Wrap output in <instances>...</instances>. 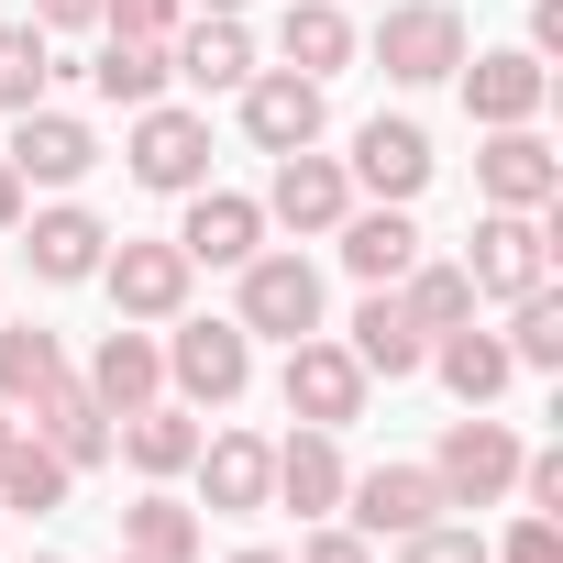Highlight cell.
Masks as SVG:
<instances>
[{
    "mask_svg": "<svg viewBox=\"0 0 563 563\" xmlns=\"http://www.w3.org/2000/svg\"><path fill=\"white\" fill-rule=\"evenodd\" d=\"M166 376H177L188 409H232V398L254 387V332H243V321H188V310H177V332H166Z\"/></svg>",
    "mask_w": 563,
    "mask_h": 563,
    "instance_id": "1",
    "label": "cell"
},
{
    "mask_svg": "<svg viewBox=\"0 0 563 563\" xmlns=\"http://www.w3.org/2000/svg\"><path fill=\"white\" fill-rule=\"evenodd\" d=\"M431 486H442V508H497L519 486V431L486 420V409H464L442 431V453H431Z\"/></svg>",
    "mask_w": 563,
    "mask_h": 563,
    "instance_id": "2",
    "label": "cell"
},
{
    "mask_svg": "<svg viewBox=\"0 0 563 563\" xmlns=\"http://www.w3.org/2000/svg\"><path fill=\"white\" fill-rule=\"evenodd\" d=\"M232 276H243V299H232L243 332H265V343L321 332V265H310V254H243Z\"/></svg>",
    "mask_w": 563,
    "mask_h": 563,
    "instance_id": "3",
    "label": "cell"
},
{
    "mask_svg": "<svg viewBox=\"0 0 563 563\" xmlns=\"http://www.w3.org/2000/svg\"><path fill=\"white\" fill-rule=\"evenodd\" d=\"M365 365L332 343V332H299L288 343V376H276V398H288V420H310V431H343V420H365Z\"/></svg>",
    "mask_w": 563,
    "mask_h": 563,
    "instance_id": "4",
    "label": "cell"
},
{
    "mask_svg": "<svg viewBox=\"0 0 563 563\" xmlns=\"http://www.w3.org/2000/svg\"><path fill=\"white\" fill-rule=\"evenodd\" d=\"M122 166H133V188L188 199V188H210V122H199V111H177V100H144V111H133Z\"/></svg>",
    "mask_w": 563,
    "mask_h": 563,
    "instance_id": "5",
    "label": "cell"
},
{
    "mask_svg": "<svg viewBox=\"0 0 563 563\" xmlns=\"http://www.w3.org/2000/svg\"><path fill=\"white\" fill-rule=\"evenodd\" d=\"M464 276H475V299H530V288H552V221H541V210H486Z\"/></svg>",
    "mask_w": 563,
    "mask_h": 563,
    "instance_id": "6",
    "label": "cell"
},
{
    "mask_svg": "<svg viewBox=\"0 0 563 563\" xmlns=\"http://www.w3.org/2000/svg\"><path fill=\"white\" fill-rule=\"evenodd\" d=\"M376 67L398 89H431L464 67V12L453 0H387V23H376Z\"/></svg>",
    "mask_w": 563,
    "mask_h": 563,
    "instance_id": "7",
    "label": "cell"
},
{
    "mask_svg": "<svg viewBox=\"0 0 563 563\" xmlns=\"http://www.w3.org/2000/svg\"><path fill=\"white\" fill-rule=\"evenodd\" d=\"M475 188H486V210H552L563 199V155L530 122H497L486 155H475Z\"/></svg>",
    "mask_w": 563,
    "mask_h": 563,
    "instance_id": "8",
    "label": "cell"
},
{
    "mask_svg": "<svg viewBox=\"0 0 563 563\" xmlns=\"http://www.w3.org/2000/svg\"><path fill=\"white\" fill-rule=\"evenodd\" d=\"M199 508L210 519H254L265 497H276V442H254V431H199Z\"/></svg>",
    "mask_w": 563,
    "mask_h": 563,
    "instance_id": "9",
    "label": "cell"
},
{
    "mask_svg": "<svg viewBox=\"0 0 563 563\" xmlns=\"http://www.w3.org/2000/svg\"><path fill=\"white\" fill-rule=\"evenodd\" d=\"M420 519H442L431 464H376V475H343V530H365V541H409Z\"/></svg>",
    "mask_w": 563,
    "mask_h": 563,
    "instance_id": "10",
    "label": "cell"
},
{
    "mask_svg": "<svg viewBox=\"0 0 563 563\" xmlns=\"http://www.w3.org/2000/svg\"><path fill=\"white\" fill-rule=\"evenodd\" d=\"M188 276H199V265H188L177 243H111V254H100V288H111L122 321H177V310H188Z\"/></svg>",
    "mask_w": 563,
    "mask_h": 563,
    "instance_id": "11",
    "label": "cell"
},
{
    "mask_svg": "<svg viewBox=\"0 0 563 563\" xmlns=\"http://www.w3.org/2000/svg\"><path fill=\"white\" fill-rule=\"evenodd\" d=\"M254 210H265V221H288V232H343V210H354V177H343V155L299 144V155H276V188H265Z\"/></svg>",
    "mask_w": 563,
    "mask_h": 563,
    "instance_id": "12",
    "label": "cell"
},
{
    "mask_svg": "<svg viewBox=\"0 0 563 563\" xmlns=\"http://www.w3.org/2000/svg\"><path fill=\"white\" fill-rule=\"evenodd\" d=\"M232 100H243V133H254L265 155H299V144H321V78H299V67H254Z\"/></svg>",
    "mask_w": 563,
    "mask_h": 563,
    "instance_id": "13",
    "label": "cell"
},
{
    "mask_svg": "<svg viewBox=\"0 0 563 563\" xmlns=\"http://www.w3.org/2000/svg\"><path fill=\"white\" fill-rule=\"evenodd\" d=\"M100 166V133L78 111H12V177L23 188H78Z\"/></svg>",
    "mask_w": 563,
    "mask_h": 563,
    "instance_id": "14",
    "label": "cell"
},
{
    "mask_svg": "<svg viewBox=\"0 0 563 563\" xmlns=\"http://www.w3.org/2000/svg\"><path fill=\"white\" fill-rule=\"evenodd\" d=\"M23 254H34L45 288H78V276H100V254H111V221H100V210H78V199L23 210Z\"/></svg>",
    "mask_w": 563,
    "mask_h": 563,
    "instance_id": "15",
    "label": "cell"
},
{
    "mask_svg": "<svg viewBox=\"0 0 563 563\" xmlns=\"http://www.w3.org/2000/svg\"><path fill=\"white\" fill-rule=\"evenodd\" d=\"M343 475H354V464H343V431H310V420H299L288 442H276V497H265V508L332 519V508H343Z\"/></svg>",
    "mask_w": 563,
    "mask_h": 563,
    "instance_id": "16",
    "label": "cell"
},
{
    "mask_svg": "<svg viewBox=\"0 0 563 563\" xmlns=\"http://www.w3.org/2000/svg\"><path fill=\"white\" fill-rule=\"evenodd\" d=\"M166 78H188V89H243V78H254V34H243V12H199V23H177V34H166Z\"/></svg>",
    "mask_w": 563,
    "mask_h": 563,
    "instance_id": "17",
    "label": "cell"
},
{
    "mask_svg": "<svg viewBox=\"0 0 563 563\" xmlns=\"http://www.w3.org/2000/svg\"><path fill=\"white\" fill-rule=\"evenodd\" d=\"M464 78V111L497 133V122H541V89H552V67L530 56V45H508V56H464L453 67Z\"/></svg>",
    "mask_w": 563,
    "mask_h": 563,
    "instance_id": "18",
    "label": "cell"
},
{
    "mask_svg": "<svg viewBox=\"0 0 563 563\" xmlns=\"http://www.w3.org/2000/svg\"><path fill=\"white\" fill-rule=\"evenodd\" d=\"M431 166H442V155H431V133L376 111V122L354 133V166H343V177H354V188H376V199H420V188H431Z\"/></svg>",
    "mask_w": 563,
    "mask_h": 563,
    "instance_id": "19",
    "label": "cell"
},
{
    "mask_svg": "<svg viewBox=\"0 0 563 563\" xmlns=\"http://www.w3.org/2000/svg\"><path fill=\"white\" fill-rule=\"evenodd\" d=\"M177 254H188V265H243V254H265V210H254L243 188H188Z\"/></svg>",
    "mask_w": 563,
    "mask_h": 563,
    "instance_id": "20",
    "label": "cell"
},
{
    "mask_svg": "<svg viewBox=\"0 0 563 563\" xmlns=\"http://www.w3.org/2000/svg\"><path fill=\"white\" fill-rule=\"evenodd\" d=\"M34 442H45L67 475H89V464L111 453V409L89 398V376H56V387L34 398Z\"/></svg>",
    "mask_w": 563,
    "mask_h": 563,
    "instance_id": "21",
    "label": "cell"
},
{
    "mask_svg": "<svg viewBox=\"0 0 563 563\" xmlns=\"http://www.w3.org/2000/svg\"><path fill=\"white\" fill-rule=\"evenodd\" d=\"M343 354H354L365 376H387V387H398V376H420V365H431V332L398 310V288H365V310H354V343H343Z\"/></svg>",
    "mask_w": 563,
    "mask_h": 563,
    "instance_id": "22",
    "label": "cell"
},
{
    "mask_svg": "<svg viewBox=\"0 0 563 563\" xmlns=\"http://www.w3.org/2000/svg\"><path fill=\"white\" fill-rule=\"evenodd\" d=\"M166 387V343L144 332V321H122V332H100V354H89V398L122 420V409H144Z\"/></svg>",
    "mask_w": 563,
    "mask_h": 563,
    "instance_id": "23",
    "label": "cell"
},
{
    "mask_svg": "<svg viewBox=\"0 0 563 563\" xmlns=\"http://www.w3.org/2000/svg\"><path fill=\"white\" fill-rule=\"evenodd\" d=\"M111 442H122V464H133V475H155V486L199 464V420H188L177 398H144V409H122V420H111Z\"/></svg>",
    "mask_w": 563,
    "mask_h": 563,
    "instance_id": "24",
    "label": "cell"
},
{
    "mask_svg": "<svg viewBox=\"0 0 563 563\" xmlns=\"http://www.w3.org/2000/svg\"><path fill=\"white\" fill-rule=\"evenodd\" d=\"M343 265L365 276V288H398V276L420 265V232H409V210H398V199H376V210H343Z\"/></svg>",
    "mask_w": 563,
    "mask_h": 563,
    "instance_id": "25",
    "label": "cell"
},
{
    "mask_svg": "<svg viewBox=\"0 0 563 563\" xmlns=\"http://www.w3.org/2000/svg\"><path fill=\"white\" fill-rule=\"evenodd\" d=\"M276 56H288L299 78L354 67V23H343V0H288V12H276Z\"/></svg>",
    "mask_w": 563,
    "mask_h": 563,
    "instance_id": "26",
    "label": "cell"
},
{
    "mask_svg": "<svg viewBox=\"0 0 563 563\" xmlns=\"http://www.w3.org/2000/svg\"><path fill=\"white\" fill-rule=\"evenodd\" d=\"M431 365H442V387L464 398V409H486L519 365H508V343L497 332H475V321H453V332H431Z\"/></svg>",
    "mask_w": 563,
    "mask_h": 563,
    "instance_id": "27",
    "label": "cell"
},
{
    "mask_svg": "<svg viewBox=\"0 0 563 563\" xmlns=\"http://www.w3.org/2000/svg\"><path fill=\"white\" fill-rule=\"evenodd\" d=\"M56 376H67V343L45 321H0V409H34Z\"/></svg>",
    "mask_w": 563,
    "mask_h": 563,
    "instance_id": "28",
    "label": "cell"
},
{
    "mask_svg": "<svg viewBox=\"0 0 563 563\" xmlns=\"http://www.w3.org/2000/svg\"><path fill=\"white\" fill-rule=\"evenodd\" d=\"M89 89H100L111 111H144V100H166V45H144V34H111V45H100V67H89Z\"/></svg>",
    "mask_w": 563,
    "mask_h": 563,
    "instance_id": "29",
    "label": "cell"
},
{
    "mask_svg": "<svg viewBox=\"0 0 563 563\" xmlns=\"http://www.w3.org/2000/svg\"><path fill=\"white\" fill-rule=\"evenodd\" d=\"M122 552H133V563H199V508L133 497V508H122Z\"/></svg>",
    "mask_w": 563,
    "mask_h": 563,
    "instance_id": "30",
    "label": "cell"
},
{
    "mask_svg": "<svg viewBox=\"0 0 563 563\" xmlns=\"http://www.w3.org/2000/svg\"><path fill=\"white\" fill-rule=\"evenodd\" d=\"M45 78H56L45 23H0V111H45Z\"/></svg>",
    "mask_w": 563,
    "mask_h": 563,
    "instance_id": "31",
    "label": "cell"
},
{
    "mask_svg": "<svg viewBox=\"0 0 563 563\" xmlns=\"http://www.w3.org/2000/svg\"><path fill=\"white\" fill-rule=\"evenodd\" d=\"M398 310H409L420 332H453V321H475V276H464V265H409V276H398Z\"/></svg>",
    "mask_w": 563,
    "mask_h": 563,
    "instance_id": "32",
    "label": "cell"
},
{
    "mask_svg": "<svg viewBox=\"0 0 563 563\" xmlns=\"http://www.w3.org/2000/svg\"><path fill=\"white\" fill-rule=\"evenodd\" d=\"M508 310H519V321L497 332V343H508V365L552 376V365H563V299H552V288H530V299H508Z\"/></svg>",
    "mask_w": 563,
    "mask_h": 563,
    "instance_id": "33",
    "label": "cell"
},
{
    "mask_svg": "<svg viewBox=\"0 0 563 563\" xmlns=\"http://www.w3.org/2000/svg\"><path fill=\"white\" fill-rule=\"evenodd\" d=\"M67 464L45 453V442H12V453H0V508H67Z\"/></svg>",
    "mask_w": 563,
    "mask_h": 563,
    "instance_id": "34",
    "label": "cell"
},
{
    "mask_svg": "<svg viewBox=\"0 0 563 563\" xmlns=\"http://www.w3.org/2000/svg\"><path fill=\"white\" fill-rule=\"evenodd\" d=\"M398 563H486V541H475V530H453V519H420V530L398 541Z\"/></svg>",
    "mask_w": 563,
    "mask_h": 563,
    "instance_id": "35",
    "label": "cell"
},
{
    "mask_svg": "<svg viewBox=\"0 0 563 563\" xmlns=\"http://www.w3.org/2000/svg\"><path fill=\"white\" fill-rule=\"evenodd\" d=\"M100 23H111V34H144V45H166V34L188 23V0H100Z\"/></svg>",
    "mask_w": 563,
    "mask_h": 563,
    "instance_id": "36",
    "label": "cell"
},
{
    "mask_svg": "<svg viewBox=\"0 0 563 563\" xmlns=\"http://www.w3.org/2000/svg\"><path fill=\"white\" fill-rule=\"evenodd\" d=\"M486 563H563V519H541V508H530V519H519Z\"/></svg>",
    "mask_w": 563,
    "mask_h": 563,
    "instance_id": "37",
    "label": "cell"
},
{
    "mask_svg": "<svg viewBox=\"0 0 563 563\" xmlns=\"http://www.w3.org/2000/svg\"><path fill=\"white\" fill-rule=\"evenodd\" d=\"M508 497H530L541 519H563V453H519V486Z\"/></svg>",
    "mask_w": 563,
    "mask_h": 563,
    "instance_id": "38",
    "label": "cell"
},
{
    "mask_svg": "<svg viewBox=\"0 0 563 563\" xmlns=\"http://www.w3.org/2000/svg\"><path fill=\"white\" fill-rule=\"evenodd\" d=\"M288 563H376V541H365V530H310Z\"/></svg>",
    "mask_w": 563,
    "mask_h": 563,
    "instance_id": "39",
    "label": "cell"
},
{
    "mask_svg": "<svg viewBox=\"0 0 563 563\" xmlns=\"http://www.w3.org/2000/svg\"><path fill=\"white\" fill-rule=\"evenodd\" d=\"M34 23H45V34H89V23H100V0H34Z\"/></svg>",
    "mask_w": 563,
    "mask_h": 563,
    "instance_id": "40",
    "label": "cell"
},
{
    "mask_svg": "<svg viewBox=\"0 0 563 563\" xmlns=\"http://www.w3.org/2000/svg\"><path fill=\"white\" fill-rule=\"evenodd\" d=\"M530 56H563V0H530Z\"/></svg>",
    "mask_w": 563,
    "mask_h": 563,
    "instance_id": "41",
    "label": "cell"
},
{
    "mask_svg": "<svg viewBox=\"0 0 563 563\" xmlns=\"http://www.w3.org/2000/svg\"><path fill=\"white\" fill-rule=\"evenodd\" d=\"M23 199H34V188L12 177V155H0V232H23Z\"/></svg>",
    "mask_w": 563,
    "mask_h": 563,
    "instance_id": "42",
    "label": "cell"
},
{
    "mask_svg": "<svg viewBox=\"0 0 563 563\" xmlns=\"http://www.w3.org/2000/svg\"><path fill=\"white\" fill-rule=\"evenodd\" d=\"M232 563H288V552H265V541H254V552H232Z\"/></svg>",
    "mask_w": 563,
    "mask_h": 563,
    "instance_id": "43",
    "label": "cell"
},
{
    "mask_svg": "<svg viewBox=\"0 0 563 563\" xmlns=\"http://www.w3.org/2000/svg\"><path fill=\"white\" fill-rule=\"evenodd\" d=\"M188 12H243V0H188Z\"/></svg>",
    "mask_w": 563,
    "mask_h": 563,
    "instance_id": "44",
    "label": "cell"
},
{
    "mask_svg": "<svg viewBox=\"0 0 563 563\" xmlns=\"http://www.w3.org/2000/svg\"><path fill=\"white\" fill-rule=\"evenodd\" d=\"M12 442H23V431H12V409H0V453H12Z\"/></svg>",
    "mask_w": 563,
    "mask_h": 563,
    "instance_id": "45",
    "label": "cell"
},
{
    "mask_svg": "<svg viewBox=\"0 0 563 563\" xmlns=\"http://www.w3.org/2000/svg\"><path fill=\"white\" fill-rule=\"evenodd\" d=\"M111 563H133V552H111Z\"/></svg>",
    "mask_w": 563,
    "mask_h": 563,
    "instance_id": "46",
    "label": "cell"
},
{
    "mask_svg": "<svg viewBox=\"0 0 563 563\" xmlns=\"http://www.w3.org/2000/svg\"><path fill=\"white\" fill-rule=\"evenodd\" d=\"M34 563H56V552H34Z\"/></svg>",
    "mask_w": 563,
    "mask_h": 563,
    "instance_id": "47",
    "label": "cell"
}]
</instances>
